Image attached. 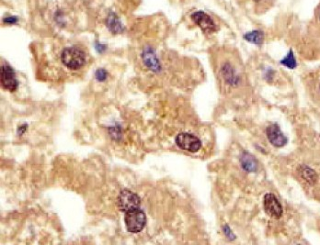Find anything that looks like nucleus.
<instances>
[{
  "instance_id": "1a4fd4ad",
  "label": "nucleus",
  "mask_w": 320,
  "mask_h": 245,
  "mask_svg": "<svg viewBox=\"0 0 320 245\" xmlns=\"http://www.w3.org/2000/svg\"><path fill=\"white\" fill-rule=\"evenodd\" d=\"M192 19L205 32H214L216 29V26L211 17L203 11L193 13L192 15Z\"/></svg>"
},
{
  "instance_id": "f8f14e48",
  "label": "nucleus",
  "mask_w": 320,
  "mask_h": 245,
  "mask_svg": "<svg viewBox=\"0 0 320 245\" xmlns=\"http://www.w3.org/2000/svg\"><path fill=\"white\" fill-rule=\"evenodd\" d=\"M107 27L109 32H112L113 34H119L123 32V27L115 13H109L107 19Z\"/></svg>"
},
{
  "instance_id": "ddd939ff",
  "label": "nucleus",
  "mask_w": 320,
  "mask_h": 245,
  "mask_svg": "<svg viewBox=\"0 0 320 245\" xmlns=\"http://www.w3.org/2000/svg\"><path fill=\"white\" fill-rule=\"evenodd\" d=\"M298 173L301 176L302 179H304L309 185H313L318 180V175L316 174V172L307 165H302L299 168Z\"/></svg>"
},
{
  "instance_id": "f03ea898",
  "label": "nucleus",
  "mask_w": 320,
  "mask_h": 245,
  "mask_svg": "<svg viewBox=\"0 0 320 245\" xmlns=\"http://www.w3.org/2000/svg\"><path fill=\"white\" fill-rule=\"evenodd\" d=\"M124 223L127 231L130 233H140L147 223L146 214L140 209V207L126 212L124 216Z\"/></svg>"
},
{
  "instance_id": "2eb2a0df",
  "label": "nucleus",
  "mask_w": 320,
  "mask_h": 245,
  "mask_svg": "<svg viewBox=\"0 0 320 245\" xmlns=\"http://www.w3.org/2000/svg\"><path fill=\"white\" fill-rule=\"evenodd\" d=\"M245 39L253 44H261L263 43V35L261 32H252L245 35Z\"/></svg>"
},
{
  "instance_id": "f3484780",
  "label": "nucleus",
  "mask_w": 320,
  "mask_h": 245,
  "mask_svg": "<svg viewBox=\"0 0 320 245\" xmlns=\"http://www.w3.org/2000/svg\"><path fill=\"white\" fill-rule=\"evenodd\" d=\"M95 76H96L97 80H98V81H104V80L107 78V72H106L104 69L97 70Z\"/></svg>"
},
{
  "instance_id": "0eeeda50",
  "label": "nucleus",
  "mask_w": 320,
  "mask_h": 245,
  "mask_svg": "<svg viewBox=\"0 0 320 245\" xmlns=\"http://www.w3.org/2000/svg\"><path fill=\"white\" fill-rule=\"evenodd\" d=\"M1 86L7 91L13 92L18 88V81L14 70L9 65L1 67Z\"/></svg>"
},
{
  "instance_id": "f257e3e1",
  "label": "nucleus",
  "mask_w": 320,
  "mask_h": 245,
  "mask_svg": "<svg viewBox=\"0 0 320 245\" xmlns=\"http://www.w3.org/2000/svg\"><path fill=\"white\" fill-rule=\"evenodd\" d=\"M61 60L68 69L77 70L81 68L86 63V55L83 50L77 47H68L63 50Z\"/></svg>"
},
{
  "instance_id": "9b49d317",
  "label": "nucleus",
  "mask_w": 320,
  "mask_h": 245,
  "mask_svg": "<svg viewBox=\"0 0 320 245\" xmlns=\"http://www.w3.org/2000/svg\"><path fill=\"white\" fill-rule=\"evenodd\" d=\"M240 163L242 168L248 173H254L257 171L258 164H257L256 159L248 152H244L242 154V156L240 158Z\"/></svg>"
},
{
  "instance_id": "aec40b11",
  "label": "nucleus",
  "mask_w": 320,
  "mask_h": 245,
  "mask_svg": "<svg viewBox=\"0 0 320 245\" xmlns=\"http://www.w3.org/2000/svg\"><path fill=\"white\" fill-rule=\"evenodd\" d=\"M224 233H225L227 237H233V234L231 233V231L229 230L228 226H225V228H224Z\"/></svg>"
},
{
  "instance_id": "9d476101",
  "label": "nucleus",
  "mask_w": 320,
  "mask_h": 245,
  "mask_svg": "<svg viewBox=\"0 0 320 245\" xmlns=\"http://www.w3.org/2000/svg\"><path fill=\"white\" fill-rule=\"evenodd\" d=\"M143 60H144V63H146V65L148 66V68L152 70V71H160V64L158 58L156 56L155 54L154 50L150 48H148L146 50H144L143 52Z\"/></svg>"
},
{
  "instance_id": "412c9836",
  "label": "nucleus",
  "mask_w": 320,
  "mask_h": 245,
  "mask_svg": "<svg viewBox=\"0 0 320 245\" xmlns=\"http://www.w3.org/2000/svg\"><path fill=\"white\" fill-rule=\"evenodd\" d=\"M256 1H257V0H256Z\"/></svg>"
},
{
  "instance_id": "39448f33",
  "label": "nucleus",
  "mask_w": 320,
  "mask_h": 245,
  "mask_svg": "<svg viewBox=\"0 0 320 245\" xmlns=\"http://www.w3.org/2000/svg\"><path fill=\"white\" fill-rule=\"evenodd\" d=\"M175 142L181 150L190 152H196L202 147L201 141L196 136L190 133H179L176 137Z\"/></svg>"
},
{
  "instance_id": "a211bd4d",
  "label": "nucleus",
  "mask_w": 320,
  "mask_h": 245,
  "mask_svg": "<svg viewBox=\"0 0 320 245\" xmlns=\"http://www.w3.org/2000/svg\"><path fill=\"white\" fill-rule=\"evenodd\" d=\"M17 21H18V19L16 17H12V16L6 17L4 19V22L6 24H15Z\"/></svg>"
},
{
  "instance_id": "20e7f679",
  "label": "nucleus",
  "mask_w": 320,
  "mask_h": 245,
  "mask_svg": "<svg viewBox=\"0 0 320 245\" xmlns=\"http://www.w3.org/2000/svg\"><path fill=\"white\" fill-rule=\"evenodd\" d=\"M220 76L224 83L230 87L237 88L242 81L241 74L236 65L230 62H225L220 68Z\"/></svg>"
},
{
  "instance_id": "6e6552de",
  "label": "nucleus",
  "mask_w": 320,
  "mask_h": 245,
  "mask_svg": "<svg viewBox=\"0 0 320 245\" xmlns=\"http://www.w3.org/2000/svg\"><path fill=\"white\" fill-rule=\"evenodd\" d=\"M266 134L269 143L277 148L283 147L287 144V138L282 133L280 127L277 124H271L266 129Z\"/></svg>"
},
{
  "instance_id": "423d86ee",
  "label": "nucleus",
  "mask_w": 320,
  "mask_h": 245,
  "mask_svg": "<svg viewBox=\"0 0 320 245\" xmlns=\"http://www.w3.org/2000/svg\"><path fill=\"white\" fill-rule=\"evenodd\" d=\"M263 206L265 212L272 219H280L282 216V207L281 203L272 193H268L264 196Z\"/></svg>"
},
{
  "instance_id": "dca6fc26",
  "label": "nucleus",
  "mask_w": 320,
  "mask_h": 245,
  "mask_svg": "<svg viewBox=\"0 0 320 245\" xmlns=\"http://www.w3.org/2000/svg\"><path fill=\"white\" fill-rule=\"evenodd\" d=\"M282 63L283 65L287 66V67L291 68V69L295 68V66H296V62H295V56L293 54V51H290L289 52L288 55L282 60Z\"/></svg>"
},
{
  "instance_id": "7ed1b4c3",
  "label": "nucleus",
  "mask_w": 320,
  "mask_h": 245,
  "mask_svg": "<svg viewBox=\"0 0 320 245\" xmlns=\"http://www.w3.org/2000/svg\"><path fill=\"white\" fill-rule=\"evenodd\" d=\"M141 199L138 196L128 189H124L118 196V207L123 213L140 207Z\"/></svg>"
},
{
  "instance_id": "6ab92c4d",
  "label": "nucleus",
  "mask_w": 320,
  "mask_h": 245,
  "mask_svg": "<svg viewBox=\"0 0 320 245\" xmlns=\"http://www.w3.org/2000/svg\"><path fill=\"white\" fill-rule=\"evenodd\" d=\"M96 49L98 50L99 52H103V50L106 49V47H105L103 44H97Z\"/></svg>"
},
{
  "instance_id": "4468645a",
  "label": "nucleus",
  "mask_w": 320,
  "mask_h": 245,
  "mask_svg": "<svg viewBox=\"0 0 320 245\" xmlns=\"http://www.w3.org/2000/svg\"><path fill=\"white\" fill-rule=\"evenodd\" d=\"M312 79V92L316 95L317 98L320 99V70L318 71L315 75L311 76Z\"/></svg>"
}]
</instances>
